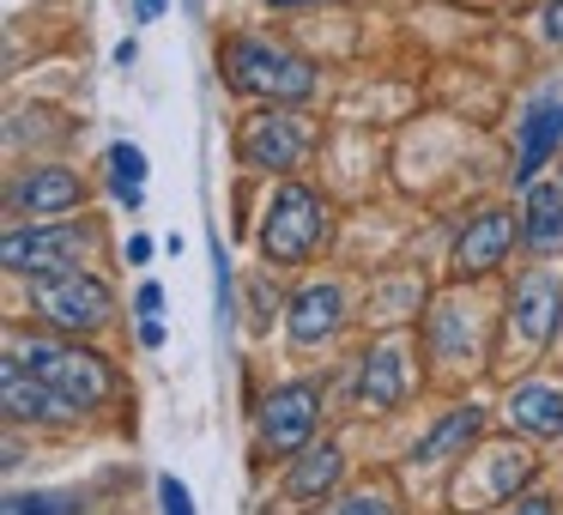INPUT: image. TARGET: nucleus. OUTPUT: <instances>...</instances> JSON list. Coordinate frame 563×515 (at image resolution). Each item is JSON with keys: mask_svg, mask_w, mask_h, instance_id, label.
<instances>
[{"mask_svg": "<svg viewBox=\"0 0 563 515\" xmlns=\"http://www.w3.org/2000/svg\"><path fill=\"white\" fill-rule=\"evenodd\" d=\"M219 74L236 98H255V103H303L316 98V67L303 55L279 50L267 37H231L219 50Z\"/></svg>", "mask_w": 563, "mask_h": 515, "instance_id": "f257e3e1", "label": "nucleus"}, {"mask_svg": "<svg viewBox=\"0 0 563 515\" xmlns=\"http://www.w3.org/2000/svg\"><path fill=\"white\" fill-rule=\"evenodd\" d=\"M7 358L13 364H25L31 376H43L49 388H62L74 406H86V413H98V406L115 401V370L103 352H91V346H62V340H13L7 346Z\"/></svg>", "mask_w": 563, "mask_h": 515, "instance_id": "f03ea898", "label": "nucleus"}, {"mask_svg": "<svg viewBox=\"0 0 563 515\" xmlns=\"http://www.w3.org/2000/svg\"><path fill=\"white\" fill-rule=\"evenodd\" d=\"M321 243H328V200L303 183H279L267 200V219H261V255L273 267H297Z\"/></svg>", "mask_w": 563, "mask_h": 515, "instance_id": "7ed1b4c3", "label": "nucleus"}, {"mask_svg": "<svg viewBox=\"0 0 563 515\" xmlns=\"http://www.w3.org/2000/svg\"><path fill=\"white\" fill-rule=\"evenodd\" d=\"M31 304H37V316L49 321L55 333H67V340H91V333H103L115 316V292L86 267L31 280Z\"/></svg>", "mask_w": 563, "mask_h": 515, "instance_id": "20e7f679", "label": "nucleus"}, {"mask_svg": "<svg viewBox=\"0 0 563 515\" xmlns=\"http://www.w3.org/2000/svg\"><path fill=\"white\" fill-rule=\"evenodd\" d=\"M91 249V224L79 219H43V224H13L0 237V261L19 280H49V273L79 267V255Z\"/></svg>", "mask_w": 563, "mask_h": 515, "instance_id": "39448f33", "label": "nucleus"}, {"mask_svg": "<svg viewBox=\"0 0 563 515\" xmlns=\"http://www.w3.org/2000/svg\"><path fill=\"white\" fill-rule=\"evenodd\" d=\"M303 152H309V134L285 103H267V110H255L243 128H236V164H243V171L285 176V171L303 164Z\"/></svg>", "mask_w": 563, "mask_h": 515, "instance_id": "423d86ee", "label": "nucleus"}, {"mask_svg": "<svg viewBox=\"0 0 563 515\" xmlns=\"http://www.w3.org/2000/svg\"><path fill=\"white\" fill-rule=\"evenodd\" d=\"M321 425V382H279V388L267 394V406H261V449L267 454H303L309 437H316Z\"/></svg>", "mask_w": 563, "mask_h": 515, "instance_id": "0eeeda50", "label": "nucleus"}, {"mask_svg": "<svg viewBox=\"0 0 563 515\" xmlns=\"http://www.w3.org/2000/svg\"><path fill=\"white\" fill-rule=\"evenodd\" d=\"M563 146V91H539L515 122V188L539 183V171L551 164V152Z\"/></svg>", "mask_w": 563, "mask_h": 515, "instance_id": "6e6552de", "label": "nucleus"}, {"mask_svg": "<svg viewBox=\"0 0 563 515\" xmlns=\"http://www.w3.org/2000/svg\"><path fill=\"white\" fill-rule=\"evenodd\" d=\"M563 321V280L551 267H533L521 285H515V304H509V333L521 352H539V346L558 333Z\"/></svg>", "mask_w": 563, "mask_h": 515, "instance_id": "1a4fd4ad", "label": "nucleus"}, {"mask_svg": "<svg viewBox=\"0 0 563 515\" xmlns=\"http://www.w3.org/2000/svg\"><path fill=\"white\" fill-rule=\"evenodd\" d=\"M0 401H7L13 425H74V418H86V406H74L62 388H49L13 358H7V376H0Z\"/></svg>", "mask_w": 563, "mask_h": 515, "instance_id": "9d476101", "label": "nucleus"}, {"mask_svg": "<svg viewBox=\"0 0 563 515\" xmlns=\"http://www.w3.org/2000/svg\"><path fill=\"white\" fill-rule=\"evenodd\" d=\"M515 237H521L515 212H478V219H466L461 243H454V273H461V280H485L490 267H503Z\"/></svg>", "mask_w": 563, "mask_h": 515, "instance_id": "9b49d317", "label": "nucleus"}, {"mask_svg": "<svg viewBox=\"0 0 563 515\" xmlns=\"http://www.w3.org/2000/svg\"><path fill=\"white\" fill-rule=\"evenodd\" d=\"M79 200H86V183H79V171H67V164H31L13 183V207L31 212V219H62Z\"/></svg>", "mask_w": 563, "mask_h": 515, "instance_id": "f8f14e48", "label": "nucleus"}, {"mask_svg": "<svg viewBox=\"0 0 563 515\" xmlns=\"http://www.w3.org/2000/svg\"><path fill=\"white\" fill-rule=\"evenodd\" d=\"M340 328H345V292L333 280L303 285V292L285 304V333H291V346H321Z\"/></svg>", "mask_w": 563, "mask_h": 515, "instance_id": "ddd939ff", "label": "nucleus"}, {"mask_svg": "<svg viewBox=\"0 0 563 515\" xmlns=\"http://www.w3.org/2000/svg\"><path fill=\"white\" fill-rule=\"evenodd\" d=\"M400 401H406V352L394 340H382L357 358V406L364 413H394Z\"/></svg>", "mask_w": 563, "mask_h": 515, "instance_id": "4468645a", "label": "nucleus"}, {"mask_svg": "<svg viewBox=\"0 0 563 515\" xmlns=\"http://www.w3.org/2000/svg\"><path fill=\"white\" fill-rule=\"evenodd\" d=\"M503 413H509V425L521 430V437H533V442H558L563 437V388H551V382H515L509 401H503Z\"/></svg>", "mask_w": 563, "mask_h": 515, "instance_id": "2eb2a0df", "label": "nucleus"}, {"mask_svg": "<svg viewBox=\"0 0 563 515\" xmlns=\"http://www.w3.org/2000/svg\"><path fill=\"white\" fill-rule=\"evenodd\" d=\"M340 479H345V454L333 449V442H309L303 454H291V473H285V497H297V503H321V497H333L340 491Z\"/></svg>", "mask_w": 563, "mask_h": 515, "instance_id": "dca6fc26", "label": "nucleus"}, {"mask_svg": "<svg viewBox=\"0 0 563 515\" xmlns=\"http://www.w3.org/2000/svg\"><path fill=\"white\" fill-rule=\"evenodd\" d=\"M521 243L563 249V183H527L521 188Z\"/></svg>", "mask_w": 563, "mask_h": 515, "instance_id": "f3484780", "label": "nucleus"}, {"mask_svg": "<svg viewBox=\"0 0 563 515\" xmlns=\"http://www.w3.org/2000/svg\"><path fill=\"white\" fill-rule=\"evenodd\" d=\"M478 430H485V413H478V406H454V413L442 418V425L430 430V437H418V442H412V461H418V467L449 461V454L473 449V442H478Z\"/></svg>", "mask_w": 563, "mask_h": 515, "instance_id": "a211bd4d", "label": "nucleus"}, {"mask_svg": "<svg viewBox=\"0 0 563 515\" xmlns=\"http://www.w3.org/2000/svg\"><path fill=\"white\" fill-rule=\"evenodd\" d=\"M478 467H485V491L473 497V509H478V503H515V491L527 485V473H533V461H527L515 442H509V449H485V454H478Z\"/></svg>", "mask_w": 563, "mask_h": 515, "instance_id": "6ab92c4d", "label": "nucleus"}, {"mask_svg": "<svg viewBox=\"0 0 563 515\" xmlns=\"http://www.w3.org/2000/svg\"><path fill=\"white\" fill-rule=\"evenodd\" d=\"M103 164H110V188H115V200L140 207V200H146V152H140L134 140H115Z\"/></svg>", "mask_w": 563, "mask_h": 515, "instance_id": "aec40b11", "label": "nucleus"}, {"mask_svg": "<svg viewBox=\"0 0 563 515\" xmlns=\"http://www.w3.org/2000/svg\"><path fill=\"white\" fill-rule=\"evenodd\" d=\"M74 491H7V515H79Z\"/></svg>", "mask_w": 563, "mask_h": 515, "instance_id": "412c9836", "label": "nucleus"}, {"mask_svg": "<svg viewBox=\"0 0 563 515\" xmlns=\"http://www.w3.org/2000/svg\"><path fill=\"white\" fill-rule=\"evenodd\" d=\"M158 509L164 515H195V497H188V485L176 473H158Z\"/></svg>", "mask_w": 563, "mask_h": 515, "instance_id": "4be33fe9", "label": "nucleus"}, {"mask_svg": "<svg viewBox=\"0 0 563 515\" xmlns=\"http://www.w3.org/2000/svg\"><path fill=\"white\" fill-rule=\"evenodd\" d=\"M340 515H394V503L376 497V491H357V497L340 503Z\"/></svg>", "mask_w": 563, "mask_h": 515, "instance_id": "5701e85b", "label": "nucleus"}, {"mask_svg": "<svg viewBox=\"0 0 563 515\" xmlns=\"http://www.w3.org/2000/svg\"><path fill=\"white\" fill-rule=\"evenodd\" d=\"M539 37H545L551 50H563V0H551L545 13H539Z\"/></svg>", "mask_w": 563, "mask_h": 515, "instance_id": "b1692460", "label": "nucleus"}, {"mask_svg": "<svg viewBox=\"0 0 563 515\" xmlns=\"http://www.w3.org/2000/svg\"><path fill=\"white\" fill-rule=\"evenodd\" d=\"M509 515H558V503H551V497H515Z\"/></svg>", "mask_w": 563, "mask_h": 515, "instance_id": "393cba45", "label": "nucleus"}, {"mask_svg": "<svg viewBox=\"0 0 563 515\" xmlns=\"http://www.w3.org/2000/svg\"><path fill=\"white\" fill-rule=\"evenodd\" d=\"M134 309H140V316H158V309H164V292H158V285H140V292H134Z\"/></svg>", "mask_w": 563, "mask_h": 515, "instance_id": "a878e982", "label": "nucleus"}, {"mask_svg": "<svg viewBox=\"0 0 563 515\" xmlns=\"http://www.w3.org/2000/svg\"><path fill=\"white\" fill-rule=\"evenodd\" d=\"M140 346H164V321H140Z\"/></svg>", "mask_w": 563, "mask_h": 515, "instance_id": "bb28decb", "label": "nucleus"}, {"mask_svg": "<svg viewBox=\"0 0 563 515\" xmlns=\"http://www.w3.org/2000/svg\"><path fill=\"white\" fill-rule=\"evenodd\" d=\"M128 261H152V237H134V243H128Z\"/></svg>", "mask_w": 563, "mask_h": 515, "instance_id": "cd10ccee", "label": "nucleus"}, {"mask_svg": "<svg viewBox=\"0 0 563 515\" xmlns=\"http://www.w3.org/2000/svg\"><path fill=\"white\" fill-rule=\"evenodd\" d=\"M267 7H279V13H291V7H316V0H267Z\"/></svg>", "mask_w": 563, "mask_h": 515, "instance_id": "c85d7f7f", "label": "nucleus"}, {"mask_svg": "<svg viewBox=\"0 0 563 515\" xmlns=\"http://www.w3.org/2000/svg\"><path fill=\"white\" fill-rule=\"evenodd\" d=\"M558 340H563V321H558Z\"/></svg>", "mask_w": 563, "mask_h": 515, "instance_id": "c756f323", "label": "nucleus"}]
</instances>
